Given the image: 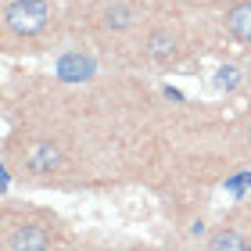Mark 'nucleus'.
<instances>
[{
	"label": "nucleus",
	"mask_w": 251,
	"mask_h": 251,
	"mask_svg": "<svg viewBox=\"0 0 251 251\" xmlns=\"http://www.w3.org/2000/svg\"><path fill=\"white\" fill-rule=\"evenodd\" d=\"M219 83L223 86H233L237 83V68H219Z\"/></svg>",
	"instance_id": "9"
},
{
	"label": "nucleus",
	"mask_w": 251,
	"mask_h": 251,
	"mask_svg": "<svg viewBox=\"0 0 251 251\" xmlns=\"http://www.w3.org/2000/svg\"><path fill=\"white\" fill-rule=\"evenodd\" d=\"M226 32L233 40L251 43V0H237V4L226 11Z\"/></svg>",
	"instance_id": "4"
},
{
	"label": "nucleus",
	"mask_w": 251,
	"mask_h": 251,
	"mask_svg": "<svg viewBox=\"0 0 251 251\" xmlns=\"http://www.w3.org/2000/svg\"><path fill=\"white\" fill-rule=\"evenodd\" d=\"M208 251H248V244H244V237H241V233H233V230H219V233H212Z\"/></svg>",
	"instance_id": "7"
},
{
	"label": "nucleus",
	"mask_w": 251,
	"mask_h": 251,
	"mask_svg": "<svg viewBox=\"0 0 251 251\" xmlns=\"http://www.w3.org/2000/svg\"><path fill=\"white\" fill-rule=\"evenodd\" d=\"M11 248L15 251H47L50 237H47V230H40V226H18L15 237H11Z\"/></svg>",
	"instance_id": "5"
},
{
	"label": "nucleus",
	"mask_w": 251,
	"mask_h": 251,
	"mask_svg": "<svg viewBox=\"0 0 251 251\" xmlns=\"http://www.w3.org/2000/svg\"><path fill=\"white\" fill-rule=\"evenodd\" d=\"M100 22H104L108 32H126V29H133L136 22H140V11H136L129 0H111L104 7V15H100Z\"/></svg>",
	"instance_id": "3"
},
{
	"label": "nucleus",
	"mask_w": 251,
	"mask_h": 251,
	"mask_svg": "<svg viewBox=\"0 0 251 251\" xmlns=\"http://www.w3.org/2000/svg\"><path fill=\"white\" fill-rule=\"evenodd\" d=\"M144 54L151 61H173L176 54H179V36L173 29H151L147 32V40H144Z\"/></svg>",
	"instance_id": "2"
},
{
	"label": "nucleus",
	"mask_w": 251,
	"mask_h": 251,
	"mask_svg": "<svg viewBox=\"0 0 251 251\" xmlns=\"http://www.w3.org/2000/svg\"><path fill=\"white\" fill-rule=\"evenodd\" d=\"M29 162H32V169H54V165H58V147H54V144L32 147V151H29Z\"/></svg>",
	"instance_id": "8"
},
{
	"label": "nucleus",
	"mask_w": 251,
	"mask_h": 251,
	"mask_svg": "<svg viewBox=\"0 0 251 251\" xmlns=\"http://www.w3.org/2000/svg\"><path fill=\"white\" fill-rule=\"evenodd\" d=\"M58 72H61V79H86L94 72V61L83 58V54H68V58H61Z\"/></svg>",
	"instance_id": "6"
},
{
	"label": "nucleus",
	"mask_w": 251,
	"mask_h": 251,
	"mask_svg": "<svg viewBox=\"0 0 251 251\" xmlns=\"http://www.w3.org/2000/svg\"><path fill=\"white\" fill-rule=\"evenodd\" d=\"M248 251H251V248H248Z\"/></svg>",
	"instance_id": "10"
},
{
	"label": "nucleus",
	"mask_w": 251,
	"mask_h": 251,
	"mask_svg": "<svg viewBox=\"0 0 251 251\" xmlns=\"http://www.w3.org/2000/svg\"><path fill=\"white\" fill-rule=\"evenodd\" d=\"M47 25H50V4L47 0H7V7H4L7 36H36Z\"/></svg>",
	"instance_id": "1"
}]
</instances>
